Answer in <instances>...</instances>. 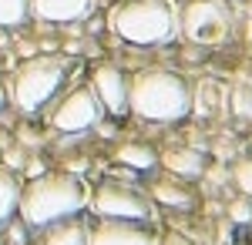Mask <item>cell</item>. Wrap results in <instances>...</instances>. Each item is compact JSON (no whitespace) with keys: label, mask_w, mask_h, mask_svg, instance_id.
<instances>
[{"label":"cell","mask_w":252,"mask_h":245,"mask_svg":"<svg viewBox=\"0 0 252 245\" xmlns=\"http://www.w3.org/2000/svg\"><path fill=\"white\" fill-rule=\"evenodd\" d=\"M128 108L145 121H182L192 108V91L172 71H138L128 81Z\"/></svg>","instance_id":"obj_1"},{"label":"cell","mask_w":252,"mask_h":245,"mask_svg":"<svg viewBox=\"0 0 252 245\" xmlns=\"http://www.w3.org/2000/svg\"><path fill=\"white\" fill-rule=\"evenodd\" d=\"M88 191L71 175H37L27 188H20L17 212L27 225H51L64 215H74L84 208Z\"/></svg>","instance_id":"obj_2"},{"label":"cell","mask_w":252,"mask_h":245,"mask_svg":"<svg viewBox=\"0 0 252 245\" xmlns=\"http://www.w3.org/2000/svg\"><path fill=\"white\" fill-rule=\"evenodd\" d=\"M111 27L121 40L152 47V44H165L175 37L178 17L168 0H128L111 14Z\"/></svg>","instance_id":"obj_3"},{"label":"cell","mask_w":252,"mask_h":245,"mask_svg":"<svg viewBox=\"0 0 252 245\" xmlns=\"http://www.w3.org/2000/svg\"><path fill=\"white\" fill-rule=\"evenodd\" d=\"M67 74V61L64 57H31L17 74H14V84H10V97L20 111H37L44 108L51 97L58 94L61 81Z\"/></svg>","instance_id":"obj_4"},{"label":"cell","mask_w":252,"mask_h":245,"mask_svg":"<svg viewBox=\"0 0 252 245\" xmlns=\"http://www.w3.org/2000/svg\"><path fill=\"white\" fill-rule=\"evenodd\" d=\"M178 27L189 40L212 47L232 34V10L222 0H192V3H185Z\"/></svg>","instance_id":"obj_5"},{"label":"cell","mask_w":252,"mask_h":245,"mask_svg":"<svg viewBox=\"0 0 252 245\" xmlns=\"http://www.w3.org/2000/svg\"><path fill=\"white\" fill-rule=\"evenodd\" d=\"M91 205L101 218H118V222H145L152 215V205L141 191L128 188V185H115V182L101 185L91 198Z\"/></svg>","instance_id":"obj_6"},{"label":"cell","mask_w":252,"mask_h":245,"mask_svg":"<svg viewBox=\"0 0 252 245\" xmlns=\"http://www.w3.org/2000/svg\"><path fill=\"white\" fill-rule=\"evenodd\" d=\"M101 114H104V108H101V101H97L94 91H91V88H74V91L64 94V101L54 108L51 124L64 134H81V131H88V128H94L97 121H101Z\"/></svg>","instance_id":"obj_7"},{"label":"cell","mask_w":252,"mask_h":245,"mask_svg":"<svg viewBox=\"0 0 252 245\" xmlns=\"http://www.w3.org/2000/svg\"><path fill=\"white\" fill-rule=\"evenodd\" d=\"M101 108L108 114H125L128 111V77L118 71L115 64H101L94 71V88Z\"/></svg>","instance_id":"obj_8"},{"label":"cell","mask_w":252,"mask_h":245,"mask_svg":"<svg viewBox=\"0 0 252 245\" xmlns=\"http://www.w3.org/2000/svg\"><path fill=\"white\" fill-rule=\"evenodd\" d=\"M88 245H158V239H155V232L145 225L108 218L88 235Z\"/></svg>","instance_id":"obj_9"},{"label":"cell","mask_w":252,"mask_h":245,"mask_svg":"<svg viewBox=\"0 0 252 245\" xmlns=\"http://www.w3.org/2000/svg\"><path fill=\"white\" fill-rule=\"evenodd\" d=\"M27 10L47 24H71L88 17L94 10V0H27Z\"/></svg>","instance_id":"obj_10"},{"label":"cell","mask_w":252,"mask_h":245,"mask_svg":"<svg viewBox=\"0 0 252 245\" xmlns=\"http://www.w3.org/2000/svg\"><path fill=\"white\" fill-rule=\"evenodd\" d=\"M115 158L125 165V168H135V171H148L158 165V154L145 141H125L115 148Z\"/></svg>","instance_id":"obj_11"},{"label":"cell","mask_w":252,"mask_h":245,"mask_svg":"<svg viewBox=\"0 0 252 245\" xmlns=\"http://www.w3.org/2000/svg\"><path fill=\"white\" fill-rule=\"evenodd\" d=\"M161 161H165V168L172 171V175H182V178H195V175L205 171V158H202L198 151H189V148L168 151Z\"/></svg>","instance_id":"obj_12"},{"label":"cell","mask_w":252,"mask_h":245,"mask_svg":"<svg viewBox=\"0 0 252 245\" xmlns=\"http://www.w3.org/2000/svg\"><path fill=\"white\" fill-rule=\"evenodd\" d=\"M44 245H88V228L81 222H61L47 228Z\"/></svg>","instance_id":"obj_13"},{"label":"cell","mask_w":252,"mask_h":245,"mask_svg":"<svg viewBox=\"0 0 252 245\" xmlns=\"http://www.w3.org/2000/svg\"><path fill=\"white\" fill-rule=\"evenodd\" d=\"M17 202H20L17 178H14L7 168H0V225H3V222L17 212Z\"/></svg>","instance_id":"obj_14"},{"label":"cell","mask_w":252,"mask_h":245,"mask_svg":"<svg viewBox=\"0 0 252 245\" xmlns=\"http://www.w3.org/2000/svg\"><path fill=\"white\" fill-rule=\"evenodd\" d=\"M152 198L161 202V205H172V208L192 205V191L178 188V185H168V182H155V185H152Z\"/></svg>","instance_id":"obj_15"},{"label":"cell","mask_w":252,"mask_h":245,"mask_svg":"<svg viewBox=\"0 0 252 245\" xmlns=\"http://www.w3.org/2000/svg\"><path fill=\"white\" fill-rule=\"evenodd\" d=\"M27 14V0H0V27H17Z\"/></svg>","instance_id":"obj_16"},{"label":"cell","mask_w":252,"mask_h":245,"mask_svg":"<svg viewBox=\"0 0 252 245\" xmlns=\"http://www.w3.org/2000/svg\"><path fill=\"white\" fill-rule=\"evenodd\" d=\"M232 178H235V185H239V191L252 198V158H246V161H239V165H235Z\"/></svg>","instance_id":"obj_17"},{"label":"cell","mask_w":252,"mask_h":245,"mask_svg":"<svg viewBox=\"0 0 252 245\" xmlns=\"http://www.w3.org/2000/svg\"><path fill=\"white\" fill-rule=\"evenodd\" d=\"M229 215H232L235 222H252V205L249 202H232L229 205Z\"/></svg>","instance_id":"obj_18"},{"label":"cell","mask_w":252,"mask_h":245,"mask_svg":"<svg viewBox=\"0 0 252 245\" xmlns=\"http://www.w3.org/2000/svg\"><path fill=\"white\" fill-rule=\"evenodd\" d=\"M158 245H189V242H185L182 235H175V232H168V235H165V239H161Z\"/></svg>","instance_id":"obj_19"},{"label":"cell","mask_w":252,"mask_h":245,"mask_svg":"<svg viewBox=\"0 0 252 245\" xmlns=\"http://www.w3.org/2000/svg\"><path fill=\"white\" fill-rule=\"evenodd\" d=\"M7 242H14V245H24V232H20V228L14 225L10 232H7Z\"/></svg>","instance_id":"obj_20"},{"label":"cell","mask_w":252,"mask_h":245,"mask_svg":"<svg viewBox=\"0 0 252 245\" xmlns=\"http://www.w3.org/2000/svg\"><path fill=\"white\" fill-rule=\"evenodd\" d=\"M235 108H239V111H242V114L249 111V97L242 94V91H239V94H235Z\"/></svg>","instance_id":"obj_21"},{"label":"cell","mask_w":252,"mask_h":245,"mask_svg":"<svg viewBox=\"0 0 252 245\" xmlns=\"http://www.w3.org/2000/svg\"><path fill=\"white\" fill-rule=\"evenodd\" d=\"M40 171H44V165H40V161H31V165H27V175H31V178H37Z\"/></svg>","instance_id":"obj_22"},{"label":"cell","mask_w":252,"mask_h":245,"mask_svg":"<svg viewBox=\"0 0 252 245\" xmlns=\"http://www.w3.org/2000/svg\"><path fill=\"white\" fill-rule=\"evenodd\" d=\"M7 104V91H3V84H0V108Z\"/></svg>","instance_id":"obj_23"}]
</instances>
